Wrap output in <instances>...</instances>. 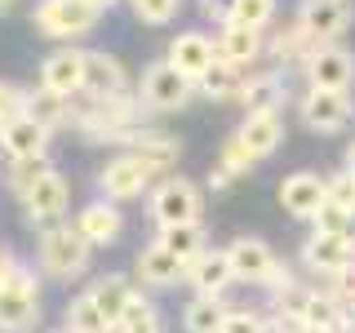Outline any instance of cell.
I'll use <instances>...</instances> for the list:
<instances>
[{
	"label": "cell",
	"instance_id": "26",
	"mask_svg": "<svg viewBox=\"0 0 355 333\" xmlns=\"http://www.w3.org/2000/svg\"><path fill=\"white\" fill-rule=\"evenodd\" d=\"M240 85H244V71H236L231 62L218 58V62L196 80V94H200V98H214V103H236V98H240Z\"/></svg>",
	"mask_w": 355,
	"mask_h": 333
},
{
	"label": "cell",
	"instance_id": "28",
	"mask_svg": "<svg viewBox=\"0 0 355 333\" xmlns=\"http://www.w3.org/2000/svg\"><path fill=\"white\" fill-rule=\"evenodd\" d=\"M27 116L58 133L62 125H71V98L49 94V89H31V94H27Z\"/></svg>",
	"mask_w": 355,
	"mask_h": 333
},
{
	"label": "cell",
	"instance_id": "25",
	"mask_svg": "<svg viewBox=\"0 0 355 333\" xmlns=\"http://www.w3.org/2000/svg\"><path fill=\"white\" fill-rule=\"evenodd\" d=\"M236 103L244 107V116H253V111H280V107H284V76H280V71L244 76Z\"/></svg>",
	"mask_w": 355,
	"mask_h": 333
},
{
	"label": "cell",
	"instance_id": "2",
	"mask_svg": "<svg viewBox=\"0 0 355 333\" xmlns=\"http://www.w3.org/2000/svg\"><path fill=\"white\" fill-rule=\"evenodd\" d=\"M89 258H94V244H89L76 222H58V227L40 231V271L53 275V280H80L89 271Z\"/></svg>",
	"mask_w": 355,
	"mask_h": 333
},
{
	"label": "cell",
	"instance_id": "8",
	"mask_svg": "<svg viewBox=\"0 0 355 333\" xmlns=\"http://www.w3.org/2000/svg\"><path fill=\"white\" fill-rule=\"evenodd\" d=\"M355 22L351 0H302L297 5V27L306 31L315 44H338Z\"/></svg>",
	"mask_w": 355,
	"mask_h": 333
},
{
	"label": "cell",
	"instance_id": "19",
	"mask_svg": "<svg viewBox=\"0 0 355 333\" xmlns=\"http://www.w3.org/2000/svg\"><path fill=\"white\" fill-rule=\"evenodd\" d=\"M214 44H218L222 62H231L236 71H244V67H253L266 53V31H249V27H240V22H222Z\"/></svg>",
	"mask_w": 355,
	"mask_h": 333
},
{
	"label": "cell",
	"instance_id": "22",
	"mask_svg": "<svg viewBox=\"0 0 355 333\" xmlns=\"http://www.w3.org/2000/svg\"><path fill=\"white\" fill-rule=\"evenodd\" d=\"M129 155H138L142 169L151 178H173V164L182 160V142L169 138V133H142V138L129 147Z\"/></svg>",
	"mask_w": 355,
	"mask_h": 333
},
{
	"label": "cell",
	"instance_id": "1",
	"mask_svg": "<svg viewBox=\"0 0 355 333\" xmlns=\"http://www.w3.org/2000/svg\"><path fill=\"white\" fill-rule=\"evenodd\" d=\"M147 214L160 231L196 227V222L205 218V191H200V182H191V178H182V173L160 178L147 196Z\"/></svg>",
	"mask_w": 355,
	"mask_h": 333
},
{
	"label": "cell",
	"instance_id": "44",
	"mask_svg": "<svg viewBox=\"0 0 355 333\" xmlns=\"http://www.w3.org/2000/svg\"><path fill=\"white\" fill-rule=\"evenodd\" d=\"M342 333H355V307L347 311V316H342Z\"/></svg>",
	"mask_w": 355,
	"mask_h": 333
},
{
	"label": "cell",
	"instance_id": "37",
	"mask_svg": "<svg viewBox=\"0 0 355 333\" xmlns=\"http://www.w3.org/2000/svg\"><path fill=\"white\" fill-rule=\"evenodd\" d=\"M311 227H315V236H347L351 214H347L342 205H333V200L324 196V205H320V214L311 218Z\"/></svg>",
	"mask_w": 355,
	"mask_h": 333
},
{
	"label": "cell",
	"instance_id": "14",
	"mask_svg": "<svg viewBox=\"0 0 355 333\" xmlns=\"http://www.w3.org/2000/svg\"><path fill=\"white\" fill-rule=\"evenodd\" d=\"M40 89H49V94H62V98L85 94V49H76V44H62V49H53L49 58L40 62Z\"/></svg>",
	"mask_w": 355,
	"mask_h": 333
},
{
	"label": "cell",
	"instance_id": "48",
	"mask_svg": "<svg viewBox=\"0 0 355 333\" xmlns=\"http://www.w3.org/2000/svg\"><path fill=\"white\" fill-rule=\"evenodd\" d=\"M347 240L355 244V214H351V227H347Z\"/></svg>",
	"mask_w": 355,
	"mask_h": 333
},
{
	"label": "cell",
	"instance_id": "23",
	"mask_svg": "<svg viewBox=\"0 0 355 333\" xmlns=\"http://www.w3.org/2000/svg\"><path fill=\"white\" fill-rule=\"evenodd\" d=\"M138 280L151 284V289H173V284L187 280V262L173 258L169 249H160V244L151 240L147 249L138 253Z\"/></svg>",
	"mask_w": 355,
	"mask_h": 333
},
{
	"label": "cell",
	"instance_id": "40",
	"mask_svg": "<svg viewBox=\"0 0 355 333\" xmlns=\"http://www.w3.org/2000/svg\"><path fill=\"white\" fill-rule=\"evenodd\" d=\"M22 111H27V89L0 80V125H5V120H14V116H22Z\"/></svg>",
	"mask_w": 355,
	"mask_h": 333
},
{
	"label": "cell",
	"instance_id": "42",
	"mask_svg": "<svg viewBox=\"0 0 355 333\" xmlns=\"http://www.w3.org/2000/svg\"><path fill=\"white\" fill-rule=\"evenodd\" d=\"M200 14L214 18V22H227L231 18V0H200Z\"/></svg>",
	"mask_w": 355,
	"mask_h": 333
},
{
	"label": "cell",
	"instance_id": "32",
	"mask_svg": "<svg viewBox=\"0 0 355 333\" xmlns=\"http://www.w3.org/2000/svg\"><path fill=\"white\" fill-rule=\"evenodd\" d=\"M266 49L275 53V58H284V62H302L306 67V58H311V49H315V40L306 36L302 27H297V18L288 22V27H280L271 40H266Z\"/></svg>",
	"mask_w": 355,
	"mask_h": 333
},
{
	"label": "cell",
	"instance_id": "45",
	"mask_svg": "<svg viewBox=\"0 0 355 333\" xmlns=\"http://www.w3.org/2000/svg\"><path fill=\"white\" fill-rule=\"evenodd\" d=\"M85 5H94V9H103V14H107V9L116 5V0H85Z\"/></svg>",
	"mask_w": 355,
	"mask_h": 333
},
{
	"label": "cell",
	"instance_id": "47",
	"mask_svg": "<svg viewBox=\"0 0 355 333\" xmlns=\"http://www.w3.org/2000/svg\"><path fill=\"white\" fill-rule=\"evenodd\" d=\"M347 169L355 173V142H351V147H347Z\"/></svg>",
	"mask_w": 355,
	"mask_h": 333
},
{
	"label": "cell",
	"instance_id": "36",
	"mask_svg": "<svg viewBox=\"0 0 355 333\" xmlns=\"http://www.w3.org/2000/svg\"><path fill=\"white\" fill-rule=\"evenodd\" d=\"M129 9L138 14V22H147V27H164V22H173L182 14V0H129Z\"/></svg>",
	"mask_w": 355,
	"mask_h": 333
},
{
	"label": "cell",
	"instance_id": "10",
	"mask_svg": "<svg viewBox=\"0 0 355 333\" xmlns=\"http://www.w3.org/2000/svg\"><path fill=\"white\" fill-rule=\"evenodd\" d=\"M49 142H53V129H44L27 111L0 125V151H5L9 164H40L49 155Z\"/></svg>",
	"mask_w": 355,
	"mask_h": 333
},
{
	"label": "cell",
	"instance_id": "5",
	"mask_svg": "<svg viewBox=\"0 0 355 333\" xmlns=\"http://www.w3.org/2000/svg\"><path fill=\"white\" fill-rule=\"evenodd\" d=\"M18 200H22V214H27L31 227L49 231V227H58V222L67 218V205H71V182H67L53 164H44V169L27 182V191H22Z\"/></svg>",
	"mask_w": 355,
	"mask_h": 333
},
{
	"label": "cell",
	"instance_id": "30",
	"mask_svg": "<svg viewBox=\"0 0 355 333\" xmlns=\"http://www.w3.org/2000/svg\"><path fill=\"white\" fill-rule=\"evenodd\" d=\"M209 231H205V222H196V227H169V231H160V236H155V244H160V249H169L173 258H182V262H196L200 253L209 249Z\"/></svg>",
	"mask_w": 355,
	"mask_h": 333
},
{
	"label": "cell",
	"instance_id": "15",
	"mask_svg": "<svg viewBox=\"0 0 355 333\" xmlns=\"http://www.w3.org/2000/svg\"><path fill=\"white\" fill-rule=\"evenodd\" d=\"M187 284L196 289V298H227V289L236 284V271H231L227 249H205L196 262H187Z\"/></svg>",
	"mask_w": 355,
	"mask_h": 333
},
{
	"label": "cell",
	"instance_id": "4",
	"mask_svg": "<svg viewBox=\"0 0 355 333\" xmlns=\"http://www.w3.org/2000/svg\"><path fill=\"white\" fill-rule=\"evenodd\" d=\"M227 258H231V271H236V280L244 284H262V289H280L288 284L293 275H288V266L275 258V249L266 244L262 236H240L227 244Z\"/></svg>",
	"mask_w": 355,
	"mask_h": 333
},
{
	"label": "cell",
	"instance_id": "49",
	"mask_svg": "<svg viewBox=\"0 0 355 333\" xmlns=\"http://www.w3.org/2000/svg\"><path fill=\"white\" fill-rule=\"evenodd\" d=\"M288 333H315V329H288Z\"/></svg>",
	"mask_w": 355,
	"mask_h": 333
},
{
	"label": "cell",
	"instance_id": "41",
	"mask_svg": "<svg viewBox=\"0 0 355 333\" xmlns=\"http://www.w3.org/2000/svg\"><path fill=\"white\" fill-rule=\"evenodd\" d=\"M258 325H262V316H253V311H231L218 333H258Z\"/></svg>",
	"mask_w": 355,
	"mask_h": 333
},
{
	"label": "cell",
	"instance_id": "21",
	"mask_svg": "<svg viewBox=\"0 0 355 333\" xmlns=\"http://www.w3.org/2000/svg\"><path fill=\"white\" fill-rule=\"evenodd\" d=\"M76 231H80L94 249H103V244L120 240V231H125V214H120V205H111V200H94V205H85L80 214H76Z\"/></svg>",
	"mask_w": 355,
	"mask_h": 333
},
{
	"label": "cell",
	"instance_id": "9",
	"mask_svg": "<svg viewBox=\"0 0 355 333\" xmlns=\"http://www.w3.org/2000/svg\"><path fill=\"white\" fill-rule=\"evenodd\" d=\"M151 187H155V178L142 169V160H138V155H129V151L111 155L103 169H98V191H103V200H111V205L151 196Z\"/></svg>",
	"mask_w": 355,
	"mask_h": 333
},
{
	"label": "cell",
	"instance_id": "31",
	"mask_svg": "<svg viewBox=\"0 0 355 333\" xmlns=\"http://www.w3.org/2000/svg\"><path fill=\"white\" fill-rule=\"evenodd\" d=\"M227 316H231V307L222 298H191L182 311V329L187 333H218Z\"/></svg>",
	"mask_w": 355,
	"mask_h": 333
},
{
	"label": "cell",
	"instance_id": "24",
	"mask_svg": "<svg viewBox=\"0 0 355 333\" xmlns=\"http://www.w3.org/2000/svg\"><path fill=\"white\" fill-rule=\"evenodd\" d=\"M85 293L98 302V311L107 316L111 333H116L120 316H125V311H129V302L138 298V289H133V280H129V275H103V280H94V284L85 289Z\"/></svg>",
	"mask_w": 355,
	"mask_h": 333
},
{
	"label": "cell",
	"instance_id": "29",
	"mask_svg": "<svg viewBox=\"0 0 355 333\" xmlns=\"http://www.w3.org/2000/svg\"><path fill=\"white\" fill-rule=\"evenodd\" d=\"M62 333H111L107 316L98 311V302L89 293H76L62 311Z\"/></svg>",
	"mask_w": 355,
	"mask_h": 333
},
{
	"label": "cell",
	"instance_id": "43",
	"mask_svg": "<svg viewBox=\"0 0 355 333\" xmlns=\"http://www.w3.org/2000/svg\"><path fill=\"white\" fill-rule=\"evenodd\" d=\"M258 333H288V325H284V320H262V325H258Z\"/></svg>",
	"mask_w": 355,
	"mask_h": 333
},
{
	"label": "cell",
	"instance_id": "35",
	"mask_svg": "<svg viewBox=\"0 0 355 333\" xmlns=\"http://www.w3.org/2000/svg\"><path fill=\"white\" fill-rule=\"evenodd\" d=\"M214 164H218L222 173H231V178H244V173H249L258 160H253V155H249V147H244V142L236 138V133H231V138L222 142V151H218V160H214Z\"/></svg>",
	"mask_w": 355,
	"mask_h": 333
},
{
	"label": "cell",
	"instance_id": "12",
	"mask_svg": "<svg viewBox=\"0 0 355 333\" xmlns=\"http://www.w3.org/2000/svg\"><path fill=\"white\" fill-rule=\"evenodd\" d=\"M164 62H169L178 76H187V80L196 85L200 76H205L209 67L218 62V44H214V36H205V31L187 27V31H178V36L169 40V49H164Z\"/></svg>",
	"mask_w": 355,
	"mask_h": 333
},
{
	"label": "cell",
	"instance_id": "39",
	"mask_svg": "<svg viewBox=\"0 0 355 333\" xmlns=\"http://www.w3.org/2000/svg\"><path fill=\"white\" fill-rule=\"evenodd\" d=\"M324 293H329L342 311H351V307H355V262H351V266H342L338 275H329V289H324Z\"/></svg>",
	"mask_w": 355,
	"mask_h": 333
},
{
	"label": "cell",
	"instance_id": "34",
	"mask_svg": "<svg viewBox=\"0 0 355 333\" xmlns=\"http://www.w3.org/2000/svg\"><path fill=\"white\" fill-rule=\"evenodd\" d=\"M227 22H240V27H249V31H266L275 22V0H231Z\"/></svg>",
	"mask_w": 355,
	"mask_h": 333
},
{
	"label": "cell",
	"instance_id": "17",
	"mask_svg": "<svg viewBox=\"0 0 355 333\" xmlns=\"http://www.w3.org/2000/svg\"><path fill=\"white\" fill-rule=\"evenodd\" d=\"M85 94L89 98H116L129 94V71L116 53L103 49H85Z\"/></svg>",
	"mask_w": 355,
	"mask_h": 333
},
{
	"label": "cell",
	"instance_id": "27",
	"mask_svg": "<svg viewBox=\"0 0 355 333\" xmlns=\"http://www.w3.org/2000/svg\"><path fill=\"white\" fill-rule=\"evenodd\" d=\"M342 311L338 302H333L329 293H320V289H311V298H306V307H302V316H297V325L293 329H315V333H342Z\"/></svg>",
	"mask_w": 355,
	"mask_h": 333
},
{
	"label": "cell",
	"instance_id": "6",
	"mask_svg": "<svg viewBox=\"0 0 355 333\" xmlns=\"http://www.w3.org/2000/svg\"><path fill=\"white\" fill-rule=\"evenodd\" d=\"M40 325V284L36 271L18 262V271L0 284V333H31Z\"/></svg>",
	"mask_w": 355,
	"mask_h": 333
},
{
	"label": "cell",
	"instance_id": "3",
	"mask_svg": "<svg viewBox=\"0 0 355 333\" xmlns=\"http://www.w3.org/2000/svg\"><path fill=\"white\" fill-rule=\"evenodd\" d=\"M98 18H103V9L85 5V0H36L31 5V27L40 31V36L58 40V44H71L89 36V31L98 27Z\"/></svg>",
	"mask_w": 355,
	"mask_h": 333
},
{
	"label": "cell",
	"instance_id": "38",
	"mask_svg": "<svg viewBox=\"0 0 355 333\" xmlns=\"http://www.w3.org/2000/svg\"><path fill=\"white\" fill-rule=\"evenodd\" d=\"M324 196L333 205H342L347 214H355V173L351 169H338L333 178H324Z\"/></svg>",
	"mask_w": 355,
	"mask_h": 333
},
{
	"label": "cell",
	"instance_id": "18",
	"mask_svg": "<svg viewBox=\"0 0 355 333\" xmlns=\"http://www.w3.org/2000/svg\"><path fill=\"white\" fill-rule=\"evenodd\" d=\"M236 138L249 147L253 160L275 155L280 142H284V111H253V116H244V125L236 129Z\"/></svg>",
	"mask_w": 355,
	"mask_h": 333
},
{
	"label": "cell",
	"instance_id": "46",
	"mask_svg": "<svg viewBox=\"0 0 355 333\" xmlns=\"http://www.w3.org/2000/svg\"><path fill=\"white\" fill-rule=\"evenodd\" d=\"M18 9V0H0V14H14Z\"/></svg>",
	"mask_w": 355,
	"mask_h": 333
},
{
	"label": "cell",
	"instance_id": "11",
	"mask_svg": "<svg viewBox=\"0 0 355 333\" xmlns=\"http://www.w3.org/2000/svg\"><path fill=\"white\" fill-rule=\"evenodd\" d=\"M306 80H311V89L347 94L355 85V53L342 49V44H315L306 58Z\"/></svg>",
	"mask_w": 355,
	"mask_h": 333
},
{
	"label": "cell",
	"instance_id": "7",
	"mask_svg": "<svg viewBox=\"0 0 355 333\" xmlns=\"http://www.w3.org/2000/svg\"><path fill=\"white\" fill-rule=\"evenodd\" d=\"M191 98H196V85L187 76H178L169 62H151L138 80V103H142V111H155V116L182 111Z\"/></svg>",
	"mask_w": 355,
	"mask_h": 333
},
{
	"label": "cell",
	"instance_id": "13",
	"mask_svg": "<svg viewBox=\"0 0 355 333\" xmlns=\"http://www.w3.org/2000/svg\"><path fill=\"white\" fill-rule=\"evenodd\" d=\"M297 116L311 133H342L351 125V98L347 94H329V89H306L302 103H297Z\"/></svg>",
	"mask_w": 355,
	"mask_h": 333
},
{
	"label": "cell",
	"instance_id": "20",
	"mask_svg": "<svg viewBox=\"0 0 355 333\" xmlns=\"http://www.w3.org/2000/svg\"><path fill=\"white\" fill-rule=\"evenodd\" d=\"M351 262H355V244L347 236H315L311 231L306 244H302V266L315 275H338Z\"/></svg>",
	"mask_w": 355,
	"mask_h": 333
},
{
	"label": "cell",
	"instance_id": "16",
	"mask_svg": "<svg viewBox=\"0 0 355 333\" xmlns=\"http://www.w3.org/2000/svg\"><path fill=\"white\" fill-rule=\"evenodd\" d=\"M320 205H324V178H320V173L297 169V173H288L284 182H280V209H284L288 218L311 222V218L320 214Z\"/></svg>",
	"mask_w": 355,
	"mask_h": 333
},
{
	"label": "cell",
	"instance_id": "33",
	"mask_svg": "<svg viewBox=\"0 0 355 333\" xmlns=\"http://www.w3.org/2000/svg\"><path fill=\"white\" fill-rule=\"evenodd\" d=\"M116 333H164V316H160V307L151 302V298H133L129 302V311L120 316V325H116Z\"/></svg>",
	"mask_w": 355,
	"mask_h": 333
}]
</instances>
